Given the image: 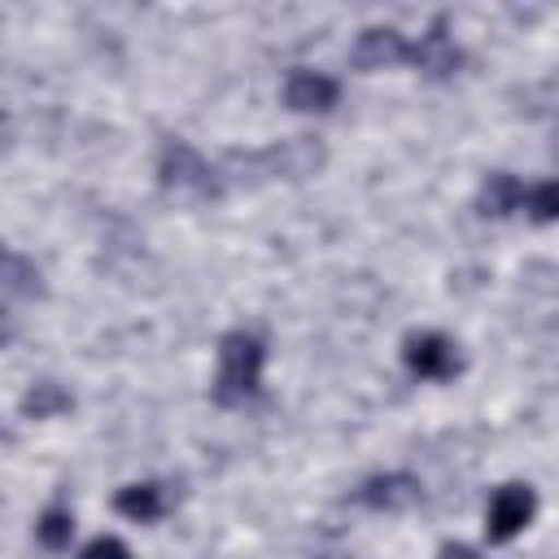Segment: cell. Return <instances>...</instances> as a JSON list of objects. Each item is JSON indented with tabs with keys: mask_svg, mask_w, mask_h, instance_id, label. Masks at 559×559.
I'll use <instances>...</instances> for the list:
<instances>
[{
	"mask_svg": "<svg viewBox=\"0 0 559 559\" xmlns=\"http://www.w3.org/2000/svg\"><path fill=\"white\" fill-rule=\"evenodd\" d=\"M262 380V341L249 332H227L218 341V380H214V397L223 406L245 402L258 393Z\"/></svg>",
	"mask_w": 559,
	"mask_h": 559,
	"instance_id": "obj_1",
	"label": "cell"
},
{
	"mask_svg": "<svg viewBox=\"0 0 559 559\" xmlns=\"http://www.w3.org/2000/svg\"><path fill=\"white\" fill-rule=\"evenodd\" d=\"M157 175H162V183H166L170 192H179V197H214V192H218V170H214L192 144H183V140H170V144L162 148Z\"/></svg>",
	"mask_w": 559,
	"mask_h": 559,
	"instance_id": "obj_2",
	"label": "cell"
},
{
	"mask_svg": "<svg viewBox=\"0 0 559 559\" xmlns=\"http://www.w3.org/2000/svg\"><path fill=\"white\" fill-rule=\"evenodd\" d=\"M533 489L528 485H502L493 498H489V515H485V533L489 542H511L528 520H533Z\"/></svg>",
	"mask_w": 559,
	"mask_h": 559,
	"instance_id": "obj_3",
	"label": "cell"
},
{
	"mask_svg": "<svg viewBox=\"0 0 559 559\" xmlns=\"http://www.w3.org/2000/svg\"><path fill=\"white\" fill-rule=\"evenodd\" d=\"M402 354H406V367H411L415 376H424V380H445V376L459 371V354H454V345H450L445 336H437V332H419V336H411Z\"/></svg>",
	"mask_w": 559,
	"mask_h": 559,
	"instance_id": "obj_4",
	"label": "cell"
},
{
	"mask_svg": "<svg viewBox=\"0 0 559 559\" xmlns=\"http://www.w3.org/2000/svg\"><path fill=\"white\" fill-rule=\"evenodd\" d=\"M402 57H411V48H406V39L393 26H367L354 39V52H349V61L358 70H380V66H393Z\"/></svg>",
	"mask_w": 559,
	"mask_h": 559,
	"instance_id": "obj_5",
	"label": "cell"
},
{
	"mask_svg": "<svg viewBox=\"0 0 559 559\" xmlns=\"http://www.w3.org/2000/svg\"><path fill=\"white\" fill-rule=\"evenodd\" d=\"M411 61H415L424 74H432V79H445V74L459 70L463 57H459V48H454V39H450V31H445L441 17L428 26V35H419V44L411 48Z\"/></svg>",
	"mask_w": 559,
	"mask_h": 559,
	"instance_id": "obj_6",
	"label": "cell"
},
{
	"mask_svg": "<svg viewBox=\"0 0 559 559\" xmlns=\"http://www.w3.org/2000/svg\"><path fill=\"white\" fill-rule=\"evenodd\" d=\"M336 96H341V87L319 70H293L288 83H284V100L301 114H323V109L336 105Z\"/></svg>",
	"mask_w": 559,
	"mask_h": 559,
	"instance_id": "obj_7",
	"label": "cell"
},
{
	"mask_svg": "<svg viewBox=\"0 0 559 559\" xmlns=\"http://www.w3.org/2000/svg\"><path fill=\"white\" fill-rule=\"evenodd\" d=\"M358 498H362L371 511H406V507H415V502L424 498V489H419L415 476H406V472H389V476L367 480V485L358 489Z\"/></svg>",
	"mask_w": 559,
	"mask_h": 559,
	"instance_id": "obj_8",
	"label": "cell"
},
{
	"mask_svg": "<svg viewBox=\"0 0 559 559\" xmlns=\"http://www.w3.org/2000/svg\"><path fill=\"white\" fill-rule=\"evenodd\" d=\"M262 153H266V170H271V175H288V179L314 175V170L323 166V148H319L314 140H306V135L284 140V144H275V148H262Z\"/></svg>",
	"mask_w": 559,
	"mask_h": 559,
	"instance_id": "obj_9",
	"label": "cell"
},
{
	"mask_svg": "<svg viewBox=\"0 0 559 559\" xmlns=\"http://www.w3.org/2000/svg\"><path fill=\"white\" fill-rule=\"evenodd\" d=\"M524 205V188H520V179L515 175H489L485 179V188H480V214H493V218H502V214H511V210H520Z\"/></svg>",
	"mask_w": 559,
	"mask_h": 559,
	"instance_id": "obj_10",
	"label": "cell"
},
{
	"mask_svg": "<svg viewBox=\"0 0 559 559\" xmlns=\"http://www.w3.org/2000/svg\"><path fill=\"white\" fill-rule=\"evenodd\" d=\"M114 507H118L127 520H135V524H153V520L162 515V489H157V485H127V489L114 498Z\"/></svg>",
	"mask_w": 559,
	"mask_h": 559,
	"instance_id": "obj_11",
	"label": "cell"
},
{
	"mask_svg": "<svg viewBox=\"0 0 559 559\" xmlns=\"http://www.w3.org/2000/svg\"><path fill=\"white\" fill-rule=\"evenodd\" d=\"M35 533H39V542H44L48 550H66V546H70V537H74V520H70V511L52 507V511H44V515H39Z\"/></svg>",
	"mask_w": 559,
	"mask_h": 559,
	"instance_id": "obj_12",
	"label": "cell"
},
{
	"mask_svg": "<svg viewBox=\"0 0 559 559\" xmlns=\"http://www.w3.org/2000/svg\"><path fill=\"white\" fill-rule=\"evenodd\" d=\"M66 406H70V393L57 389V384H35V389L26 393V402H22V411L35 415V419H48V415H57V411H66Z\"/></svg>",
	"mask_w": 559,
	"mask_h": 559,
	"instance_id": "obj_13",
	"label": "cell"
},
{
	"mask_svg": "<svg viewBox=\"0 0 559 559\" xmlns=\"http://www.w3.org/2000/svg\"><path fill=\"white\" fill-rule=\"evenodd\" d=\"M524 210L537 218V223H555L559 218V179H546L537 188L524 192Z\"/></svg>",
	"mask_w": 559,
	"mask_h": 559,
	"instance_id": "obj_14",
	"label": "cell"
},
{
	"mask_svg": "<svg viewBox=\"0 0 559 559\" xmlns=\"http://www.w3.org/2000/svg\"><path fill=\"white\" fill-rule=\"evenodd\" d=\"M26 280H35V271H31L17 253H9V258H4V293H9V297H17V293H35V284H26Z\"/></svg>",
	"mask_w": 559,
	"mask_h": 559,
	"instance_id": "obj_15",
	"label": "cell"
},
{
	"mask_svg": "<svg viewBox=\"0 0 559 559\" xmlns=\"http://www.w3.org/2000/svg\"><path fill=\"white\" fill-rule=\"evenodd\" d=\"M79 559H131V550L118 542V537H96V542H87L83 546V555Z\"/></svg>",
	"mask_w": 559,
	"mask_h": 559,
	"instance_id": "obj_16",
	"label": "cell"
},
{
	"mask_svg": "<svg viewBox=\"0 0 559 559\" xmlns=\"http://www.w3.org/2000/svg\"><path fill=\"white\" fill-rule=\"evenodd\" d=\"M441 559H476V550L472 546H445Z\"/></svg>",
	"mask_w": 559,
	"mask_h": 559,
	"instance_id": "obj_17",
	"label": "cell"
}]
</instances>
